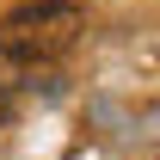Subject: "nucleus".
Returning a JSON list of instances; mask_svg holds the SVG:
<instances>
[{
  "instance_id": "1",
  "label": "nucleus",
  "mask_w": 160,
  "mask_h": 160,
  "mask_svg": "<svg viewBox=\"0 0 160 160\" xmlns=\"http://www.w3.org/2000/svg\"><path fill=\"white\" fill-rule=\"evenodd\" d=\"M86 31V6L74 0H25L19 12L0 19V56L19 62V68H43V62H62Z\"/></svg>"
}]
</instances>
